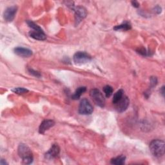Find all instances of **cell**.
Instances as JSON below:
<instances>
[{
    "instance_id": "6da1fadb",
    "label": "cell",
    "mask_w": 165,
    "mask_h": 165,
    "mask_svg": "<svg viewBox=\"0 0 165 165\" xmlns=\"http://www.w3.org/2000/svg\"><path fill=\"white\" fill-rule=\"evenodd\" d=\"M149 148L152 154L156 157H161L164 154L165 143L163 140L154 139L152 141Z\"/></svg>"
},
{
    "instance_id": "7a4b0ae2",
    "label": "cell",
    "mask_w": 165,
    "mask_h": 165,
    "mask_svg": "<svg viewBox=\"0 0 165 165\" xmlns=\"http://www.w3.org/2000/svg\"><path fill=\"white\" fill-rule=\"evenodd\" d=\"M19 156L21 158L23 162L26 164H30L33 162V154L30 148L27 145L21 143L18 149Z\"/></svg>"
},
{
    "instance_id": "3957f363",
    "label": "cell",
    "mask_w": 165,
    "mask_h": 165,
    "mask_svg": "<svg viewBox=\"0 0 165 165\" xmlns=\"http://www.w3.org/2000/svg\"><path fill=\"white\" fill-rule=\"evenodd\" d=\"M90 95L97 105L101 108L105 106V99L99 90L97 88L92 89L90 91Z\"/></svg>"
},
{
    "instance_id": "277c9868",
    "label": "cell",
    "mask_w": 165,
    "mask_h": 165,
    "mask_svg": "<svg viewBox=\"0 0 165 165\" xmlns=\"http://www.w3.org/2000/svg\"><path fill=\"white\" fill-rule=\"evenodd\" d=\"M93 111V106L90 103V101L86 98L83 99L79 106V113L81 115H90L92 114Z\"/></svg>"
},
{
    "instance_id": "5b68a950",
    "label": "cell",
    "mask_w": 165,
    "mask_h": 165,
    "mask_svg": "<svg viewBox=\"0 0 165 165\" xmlns=\"http://www.w3.org/2000/svg\"><path fill=\"white\" fill-rule=\"evenodd\" d=\"M73 60L77 65H83L91 60V56L86 52L79 51L74 56Z\"/></svg>"
},
{
    "instance_id": "8992f818",
    "label": "cell",
    "mask_w": 165,
    "mask_h": 165,
    "mask_svg": "<svg viewBox=\"0 0 165 165\" xmlns=\"http://www.w3.org/2000/svg\"><path fill=\"white\" fill-rule=\"evenodd\" d=\"M72 9L75 12L76 23V25H78L82 21V20L85 18V17L87 16V10L84 7L81 6H79L77 7H74L73 6L72 7Z\"/></svg>"
},
{
    "instance_id": "52a82bcc",
    "label": "cell",
    "mask_w": 165,
    "mask_h": 165,
    "mask_svg": "<svg viewBox=\"0 0 165 165\" xmlns=\"http://www.w3.org/2000/svg\"><path fill=\"white\" fill-rule=\"evenodd\" d=\"M130 105V100L127 96L123 95V98L119 100L117 103L115 104V107L116 110L119 112L122 113L124 111H126L129 106Z\"/></svg>"
},
{
    "instance_id": "ba28073f",
    "label": "cell",
    "mask_w": 165,
    "mask_h": 165,
    "mask_svg": "<svg viewBox=\"0 0 165 165\" xmlns=\"http://www.w3.org/2000/svg\"><path fill=\"white\" fill-rule=\"evenodd\" d=\"M17 10H18V7L16 6L9 7L6 9L3 13L5 21H6L7 22H12L15 18Z\"/></svg>"
},
{
    "instance_id": "9c48e42d",
    "label": "cell",
    "mask_w": 165,
    "mask_h": 165,
    "mask_svg": "<svg viewBox=\"0 0 165 165\" xmlns=\"http://www.w3.org/2000/svg\"><path fill=\"white\" fill-rule=\"evenodd\" d=\"M59 152H60L59 146L58 145L54 144L51 146L48 151L46 152V153L45 154V157L47 159L51 160V159H53L58 156Z\"/></svg>"
},
{
    "instance_id": "30bf717a",
    "label": "cell",
    "mask_w": 165,
    "mask_h": 165,
    "mask_svg": "<svg viewBox=\"0 0 165 165\" xmlns=\"http://www.w3.org/2000/svg\"><path fill=\"white\" fill-rule=\"evenodd\" d=\"M55 122L50 119H45L40 124L39 127V132L41 134H43L47 130L54 126Z\"/></svg>"
},
{
    "instance_id": "8fae6325",
    "label": "cell",
    "mask_w": 165,
    "mask_h": 165,
    "mask_svg": "<svg viewBox=\"0 0 165 165\" xmlns=\"http://www.w3.org/2000/svg\"><path fill=\"white\" fill-rule=\"evenodd\" d=\"M14 53L22 58H29L32 55V51L28 48L23 47H16L14 50Z\"/></svg>"
},
{
    "instance_id": "7c38bea8",
    "label": "cell",
    "mask_w": 165,
    "mask_h": 165,
    "mask_svg": "<svg viewBox=\"0 0 165 165\" xmlns=\"http://www.w3.org/2000/svg\"><path fill=\"white\" fill-rule=\"evenodd\" d=\"M29 36L32 38L39 41H43L47 39V36L45 35V34L42 29L32 30L29 32Z\"/></svg>"
},
{
    "instance_id": "4fadbf2b",
    "label": "cell",
    "mask_w": 165,
    "mask_h": 165,
    "mask_svg": "<svg viewBox=\"0 0 165 165\" xmlns=\"http://www.w3.org/2000/svg\"><path fill=\"white\" fill-rule=\"evenodd\" d=\"M87 90V88L85 87H80L76 89V90L75 91L74 94L72 95V99H74V100H77L79 98H80V97L81 96V95L84 92H86Z\"/></svg>"
},
{
    "instance_id": "5bb4252c",
    "label": "cell",
    "mask_w": 165,
    "mask_h": 165,
    "mask_svg": "<svg viewBox=\"0 0 165 165\" xmlns=\"http://www.w3.org/2000/svg\"><path fill=\"white\" fill-rule=\"evenodd\" d=\"M125 159L126 157L124 156H119L116 157H114L111 159L110 163L112 164H116V165H122L124 164Z\"/></svg>"
},
{
    "instance_id": "9a60e30c",
    "label": "cell",
    "mask_w": 165,
    "mask_h": 165,
    "mask_svg": "<svg viewBox=\"0 0 165 165\" xmlns=\"http://www.w3.org/2000/svg\"><path fill=\"white\" fill-rule=\"evenodd\" d=\"M123 95H124V91L122 89L117 90L114 94V95H113L112 99L113 104L115 105L116 103H117V102L123 98Z\"/></svg>"
},
{
    "instance_id": "2e32d148",
    "label": "cell",
    "mask_w": 165,
    "mask_h": 165,
    "mask_svg": "<svg viewBox=\"0 0 165 165\" xmlns=\"http://www.w3.org/2000/svg\"><path fill=\"white\" fill-rule=\"evenodd\" d=\"M131 28H132V26H131V25L128 22H124L121 25L116 26L114 28H113V29H114L115 30H128L131 29Z\"/></svg>"
},
{
    "instance_id": "e0dca14e",
    "label": "cell",
    "mask_w": 165,
    "mask_h": 165,
    "mask_svg": "<svg viewBox=\"0 0 165 165\" xmlns=\"http://www.w3.org/2000/svg\"><path fill=\"white\" fill-rule=\"evenodd\" d=\"M113 88L110 86V85H106V86L103 88V92L105 94V96L106 98H110L113 94Z\"/></svg>"
},
{
    "instance_id": "ac0fdd59",
    "label": "cell",
    "mask_w": 165,
    "mask_h": 165,
    "mask_svg": "<svg viewBox=\"0 0 165 165\" xmlns=\"http://www.w3.org/2000/svg\"><path fill=\"white\" fill-rule=\"evenodd\" d=\"M12 91L14 93H16L17 94H26L28 92V90L27 88H23V87L14 88V89L12 90Z\"/></svg>"
},
{
    "instance_id": "d6986e66",
    "label": "cell",
    "mask_w": 165,
    "mask_h": 165,
    "mask_svg": "<svg viewBox=\"0 0 165 165\" xmlns=\"http://www.w3.org/2000/svg\"><path fill=\"white\" fill-rule=\"evenodd\" d=\"M28 72H29V73L31 75L35 76L36 77H41V74L39 73V72L33 70L32 69H28Z\"/></svg>"
},
{
    "instance_id": "ffe728a7",
    "label": "cell",
    "mask_w": 165,
    "mask_h": 165,
    "mask_svg": "<svg viewBox=\"0 0 165 165\" xmlns=\"http://www.w3.org/2000/svg\"><path fill=\"white\" fill-rule=\"evenodd\" d=\"M137 51H138V52L139 54H141V55H143V56H146L148 55V52H146V50L145 48H142L139 49V50H137Z\"/></svg>"
},
{
    "instance_id": "44dd1931",
    "label": "cell",
    "mask_w": 165,
    "mask_h": 165,
    "mask_svg": "<svg viewBox=\"0 0 165 165\" xmlns=\"http://www.w3.org/2000/svg\"><path fill=\"white\" fill-rule=\"evenodd\" d=\"M150 82H151V85L152 87H154L157 84V79L156 77H152L150 78Z\"/></svg>"
},
{
    "instance_id": "7402d4cb",
    "label": "cell",
    "mask_w": 165,
    "mask_h": 165,
    "mask_svg": "<svg viewBox=\"0 0 165 165\" xmlns=\"http://www.w3.org/2000/svg\"><path fill=\"white\" fill-rule=\"evenodd\" d=\"M153 10H154V12H155L156 14H160V13H161V10H162L161 7H159V6H156Z\"/></svg>"
},
{
    "instance_id": "603a6c76",
    "label": "cell",
    "mask_w": 165,
    "mask_h": 165,
    "mask_svg": "<svg viewBox=\"0 0 165 165\" xmlns=\"http://www.w3.org/2000/svg\"><path fill=\"white\" fill-rule=\"evenodd\" d=\"M132 4L133 5V7H134L135 8H138L139 7V3L138 2H136V1L132 2Z\"/></svg>"
},
{
    "instance_id": "cb8c5ba5",
    "label": "cell",
    "mask_w": 165,
    "mask_h": 165,
    "mask_svg": "<svg viewBox=\"0 0 165 165\" xmlns=\"http://www.w3.org/2000/svg\"><path fill=\"white\" fill-rule=\"evenodd\" d=\"M0 164H1L2 165H5V164H7L8 163L6 161H4V159H2L1 163H0Z\"/></svg>"
},
{
    "instance_id": "d4e9b609",
    "label": "cell",
    "mask_w": 165,
    "mask_h": 165,
    "mask_svg": "<svg viewBox=\"0 0 165 165\" xmlns=\"http://www.w3.org/2000/svg\"><path fill=\"white\" fill-rule=\"evenodd\" d=\"M164 87L163 86V87H162V88H161V92H162V94L164 95Z\"/></svg>"
}]
</instances>
